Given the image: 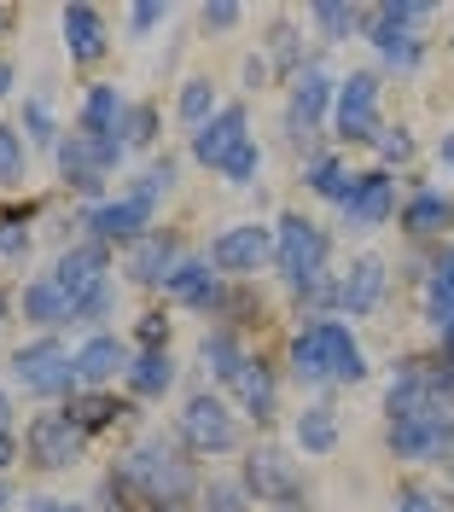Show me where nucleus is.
I'll return each instance as SVG.
<instances>
[{"instance_id":"39","label":"nucleus","mask_w":454,"mask_h":512,"mask_svg":"<svg viewBox=\"0 0 454 512\" xmlns=\"http://www.w3.org/2000/svg\"><path fill=\"white\" fill-rule=\"evenodd\" d=\"M390 512H449V501L414 483V489H402V495H396V507H390Z\"/></svg>"},{"instance_id":"10","label":"nucleus","mask_w":454,"mask_h":512,"mask_svg":"<svg viewBox=\"0 0 454 512\" xmlns=\"http://www.w3.org/2000/svg\"><path fill=\"white\" fill-rule=\"evenodd\" d=\"M268 256H274V227H262V222H239L210 239V262L222 274H257Z\"/></svg>"},{"instance_id":"8","label":"nucleus","mask_w":454,"mask_h":512,"mask_svg":"<svg viewBox=\"0 0 454 512\" xmlns=\"http://www.w3.org/2000/svg\"><path fill=\"white\" fill-rule=\"evenodd\" d=\"M12 373H18V384H24V390H35V396H59V390H70V384H76V355H65V344H59V338H35V344H24V350H18Z\"/></svg>"},{"instance_id":"3","label":"nucleus","mask_w":454,"mask_h":512,"mask_svg":"<svg viewBox=\"0 0 454 512\" xmlns=\"http://www.w3.org/2000/svg\"><path fill=\"white\" fill-rule=\"evenodd\" d=\"M169 187H175V163H158L134 192L111 198V204H99L94 216H88V227H94L99 239H140V233L152 227V210H158V198Z\"/></svg>"},{"instance_id":"43","label":"nucleus","mask_w":454,"mask_h":512,"mask_svg":"<svg viewBox=\"0 0 454 512\" xmlns=\"http://www.w3.org/2000/svg\"><path fill=\"white\" fill-rule=\"evenodd\" d=\"M239 24V6H204V30H233Z\"/></svg>"},{"instance_id":"22","label":"nucleus","mask_w":454,"mask_h":512,"mask_svg":"<svg viewBox=\"0 0 454 512\" xmlns=\"http://www.w3.org/2000/svg\"><path fill=\"white\" fill-rule=\"evenodd\" d=\"M227 384H233V396H239V408H245V414L274 419V408H280V384H274V373L262 367L257 355H245V367H239Z\"/></svg>"},{"instance_id":"41","label":"nucleus","mask_w":454,"mask_h":512,"mask_svg":"<svg viewBox=\"0 0 454 512\" xmlns=\"http://www.w3.org/2000/svg\"><path fill=\"white\" fill-rule=\"evenodd\" d=\"M163 18H169V6H134V12H129V30L146 35V30H158Z\"/></svg>"},{"instance_id":"49","label":"nucleus","mask_w":454,"mask_h":512,"mask_svg":"<svg viewBox=\"0 0 454 512\" xmlns=\"http://www.w3.org/2000/svg\"><path fill=\"white\" fill-rule=\"evenodd\" d=\"M6 425H12V402L0 396V437H6Z\"/></svg>"},{"instance_id":"16","label":"nucleus","mask_w":454,"mask_h":512,"mask_svg":"<svg viewBox=\"0 0 454 512\" xmlns=\"http://www.w3.org/2000/svg\"><path fill=\"white\" fill-rule=\"evenodd\" d=\"M396 216V181H390V169H367L350 192V204H344V222L361 227V233H373V227H385Z\"/></svg>"},{"instance_id":"38","label":"nucleus","mask_w":454,"mask_h":512,"mask_svg":"<svg viewBox=\"0 0 454 512\" xmlns=\"http://www.w3.org/2000/svg\"><path fill=\"white\" fill-rule=\"evenodd\" d=\"M30 233H24V216L18 210H0V256H24Z\"/></svg>"},{"instance_id":"19","label":"nucleus","mask_w":454,"mask_h":512,"mask_svg":"<svg viewBox=\"0 0 454 512\" xmlns=\"http://www.w3.org/2000/svg\"><path fill=\"white\" fill-rule=\"evenodd\" d=\"M53 280H59L65 297L82 309L99 286H111V280H105V251H99V245H76V251H65L59 256V268H53Z\"/></svg>"},{"instance_id":"25","label":"nucleus","mask_w":454,"mask_h":512,"mask_svg":"<svg viewBox=\"0 0 454 512\" xmlns=\"http://www.w3.org/2000/svg\"><path fill=\"white\" fill-rule=\"evenodd\" d=\"M24 315L41 320V326H59V320H76V303L65 297V286L53 274H41V280L24 286Z\"/></svg>"},{"instance_id":"34","label":"nucleus","mask_w":454,"mask_h":512,"mask_svg":"<svg viewBox=\"0 0 454 512\" xmlns=\"http://www.w3.org/2000/svg\"><path fill=\"white\" fill-rule=\"evenodd\" d=\"M204 361L216 367V379H233V373L245 367V350L233 344V332H210V338H204Z\"/></svg>"},{"instance_id":"1","label":"nucleus","mask_w":454,"mask_h":512,"mask_svg":"<svg viewBox=\"0 0 454 512\" xmlns=\"http://www.w3.org/2000/svg\"><path fill=\"white\" fill-rule=\"evenodd\" d=\"M292 379L321 390V384H361L367 379V355L356 332L344 320H315L292 338Z\"/></svg>"},{"instance_id":"44","label":"nucleus","mask_w":454,"mask_h":512,"mask_svg":"<svg viewBox=\"0 0 454 512\" xmlns=\"http://www.w3.org/2000/svg\"><path fill=\"white\" fill-rule=\"evenodd\" d=\"M210 501H216L210 512H239V489H233V483H216V489H210Z\"/></svg>"},{"instance_id":"29","label":"nucleus","mask_w":454,"mask_h":512,"mask_svg":"<svg viewBox=\"0 0 454 512\" xmlns=\"http://www.w3.org/2000/svg\"><path fill=\"white\" fill-rule=\"evenodd\" d=\"M129 274L134 280H169V274H175V239H163V233L140 239L134 256H129Z\"/></svg>"},{"instance_id":"50","label":"nucleus","mask_w":454,"mask_h":512,"mask_svg":"<svg viewBox=\"0 0 454 512\" xmlns=\"http://www.w3.org/2000/svg\"><path fill=\"white\" fill-rule=\"evenodd\" d=\"M6 309H12V297H6V291H0V326H6Z\"/></svg>"},{"instance_id":"14","label":"nucleus","mask_w":454,"mask_h":512,"mask_svg":"<svg viewBox=\"0 0 454 512\" xmlns=\"http://www.w3.org/2000/svg\"><path fill=\"white\" fill-rule=\"evenodd\" d=\"M385 291H390L385 256H356V262H350V274L338 280V309H344V315H356V320H367L379 303H385Z\"/></svg>"},{"instance_id":"28","label":"nucleus","mask_w":454,"mask_h":512,"mask_svg":"<svg viewBox=\"0 0 454 512\" xmlns=\"http://www.w3.org/2000/svg\"><path fill=\"white\" fill-rule=\"evenodd\" d=\"M303 181H309V192H315V198H332V204L344 210V204H350V192H356V181H361V175H350V169H344L338 158H315L309 169H303Z\"/></svg>"},{"instance_id":"11","label":"nucleus","mask_w":454,"mask_h":512,"mask_svg":"<svg viewBox=\"0 0 454 512\" xmlns=\"http://www.w3.org/2000/svg\"><path fill=\"white\" fill-rule=\"evenodd\" d=\"M245 489L268 501V507H292L297 495H303V478H297V466L280 454V448H251V460H245Z\"/></svg>"},{"instance_id":"36","label":"nucleus","mask_w":454,"mask_h":512,"mask_svg":"<svg viewBox=\"0 0 454 512\" xmlns=\"http://www.w3.org/2000/svg\"><path fill=\"white\" fill-rule=\"evenodd\" d=\"M373 146H379V169H390V163H408L414 158V134H408V128L396 123V128H385V134H379V140H373Z\"/></svg>"},{"instance_id":"47","label":"nucleus","mask_w":454,"mask_h":512,"mask_svg":"<svg viewBox=\"0 0 454 512\" xmlns=\"http://www.w3.org/2000/svg\"><path fill=\"white\" fill-rule=\"evenodd\" d=\"M12 454H18V443H12V437H0V466H12Z\"/></svg>"},{"instance_id":"33","label":"nucleus","mask_w":454,"mask_h":512,"mask_svg":"<svg viewBox=\"0 0 454 512\" xmlns=\"http://www.w3.org/2000/svg\"><path fill=\"white\" fill-rule=\"evenodd\" d=\"M30 169V152H24V128H0V181L18 187Z\"/></svg>"},{"instance_id":"52","label":"nucleus","mask_w":454,"mask_h":512,"mask_svg":"<svg viewBox=\"0 0 454 512\" xmlns=\"http://www.w3.org/2000/svg\"><path fill=\"white\" fill-rule=\"evenodd\" d=\"M443 361H449V367H454V350H443Z\"/></svg>"},{"instance_id":"37","label":"nucleus","mask_w":454,"mask_h":512,"mask_svg":"<svg viewBox=\"0 0 454 512\" xmlns=\"http://www.w3.org/2000/svg\"><path fill=\"white\" fill-rule=\"evenodd\" d=\"M24 134H30L35 146H59V134H53V111H47L41 99H30V105H24Z\"/></svg>"},{"instance_id":"7","label":"nucleus","mask_w":454,"mask_h":512,"mask_svg":"<svg viewBox=\"0 0 454 512\" xmlns=\"http://www.w3.org/2000/svg\"><path fill=\"white\" fill-rule=\"evenodd\" d=\"M82 443H88V431L76 425L70 408H65V414L30 419V431H24V448H30V460L41 466V472H65V466H76Z\"/></svg>"},{"instance_id":"45","label":"nucleus","mask_w":454,"mask_h":512,"mask_svg":"<svg viewBox=\"0 0 454 512\" xmlns=\"http://www.w3.org/2000/svg\"><path fill=\"white\" fill-rule=\"evenodd\" d=\"M437 163H443V169H454V128L437 140Z\"/></svg>"},{"instance_id":"51","label":"nucleus","mask_w":454,"mask_h":512,"mask_svg":"<svg viewBox=\"0 0 454 512\" xmlns=\"http://www.w3.org/2000/svg\"><path fill=\"white\" fill-rule=\"evenodd\" d=\"M6 24H12V12H6V6H0V30H6Z\"/></svg>"},{"instance_id":"17","label":"nucleus","mask_w":454,"mask_h":512,"mask_svg":"<svg viewBox=\"0 0 454 512\" xmlns=\"http://www.w3.org/2000/svg\"><path fill=\"white\" fill-rule=\"evenodd\" d=\"M367 41H373V53H379L390 70H420V59H425V41L408 30V24H396L385 6L367 12Z\"/></svg>"},{"instance_id":"18","label":"nucleus","mask_w":454,"mask_h":512,"mask_svg":"<svg viewBox=\"0 0 454 512\" xmlns=\"http://www.w3.org/2000/svg\"><path fill=\"white\" fill-rule=\"evenodd\" d=\"M425 320H431L437 344L454 350V245H443L431 274H425Z\"/></svg>"},{"instance_id":"46","label":"nucleus","mask_w":454,"mask_h":512,"mask_svg":"<svg viewBox=\"0 0 454 512\" xmlns=\"http://www.w3.org/2000/svg\"><path fill=\"white\" fill-rule=\"evenodd\" d=\"M30 512H82V507H65V501H30Z\"/></svg>"},{"instance_id":"13","label":"nucleus","mask_w":454,"mask_h":512,"mask_svg":"<svg viewBox=\"0 0 454 512\" xmlns=\"http://www.w3.org/2000/svg\"><path fill=\"white\" fill-rule=\"evenodd\" d=\"M123 158V146L117 140H99V134H70V140H59V163H65V181L82 192H99V181H105V169Z\"/></svg>"},{"instance_id":"26","label":"nucleus","mask_w":454,"mask_h":512,"mask_svg":"<svg viewBox=\"0 0 454 512\" xmlns=\"http://www.w3.org/2000/svg\"><path fill=\"white\" fill-rule=\"evenodd\" d=\"M129 117V105H123V94L117 88H88V105H82V134H99V140H111L117 134V123Z\"/></svg>"},{"instance_id":"32","label":"nucleus","mask_w":454,"mask_h":512,"mask_svg":"<svg viewBox=\"0 0 454 512\" xmlns=\"http://www.w3.org/2000/svg\"><path fill=\"white\" fill-rule=\"evenodd\" d=\"M210 117H216V88H210L204 76H193V82L181 88V123H187V128H204Z\"/></svg>"},{"instance_id":"12","label":"nucleus","mask_w":454,"mask_h":512,"mask_svg":"<svg viewBox=\"0 0 454 512\" xmlns=\"http://www.w3.org/2000/svg\"><path fill=\"white\" fill-rule=\"evenodd\" d=\"M181 431H187V443L198 454H233L239 448V425H233V414H227L216 396H193L181 408Z\"/></svg>"},{"instance_id":"23","label":"nucleus","mask_w":454,"mask_h":512,"mask_svg":"<svg viewBox=\"0 0 454 512\" xmlns=\"http://www.w3.org/2000/svg\"><path fill=\"white\" fill-rule=\"evenodd\" d=\"M105 18H99L94 6H65V47L76 64H94L99 53H105Z\"/></svg>"},{"instance_id":"4","label":"nucleus","mask_w":454,"mask_h":512,"mask_svg":"<svg viewBox=\"0 0 454 512\" xmlns=\"http://www.w3.org/2000/svg\"><path fill=\"white\" fill-rule=\"evenodd\" d=\"M385 443L396 460L408 466H443L454 454V408H431V414H408V419H390Z\"/></svg>"},{"instance_id":"31","label":"nucleus","mask_w":454,"mask_h":512,"mask_svg":"<svg viewBox=\"0 0 454 512\" xmlns=\"http://www.w3.org/2000/svg\"><path fill=\"white\" fill-rule=\"evenodd\" d=\"M309 24L321 30V41H344L356 24H367V12L361 6H309Z\"/></svg>"},{"instance_id":"30","label":"nucleus","mask_w":454,"mask_h":512,"mask_svg":"<svg viewBox=\"0 0 454 512\" xmlns=\"http://www.w3.org/2000/svg\"><path fill=\"white\" fill-rule=\"evenodd\" d=\"M175 384V361H169V350H146L140 361H129V390L134 396H163Z\"/></svg>"},{"instance_id":"40","label":"nucleus","mask_w":454,"mask_h":512,"mask_svg":"<svg viewBox=\"0 0 454 512\" xmlns=\"http://www.w3.org/2000/svg\"><path fill=\"white\" fill-rule=\"evenodd\" d=\"M70 414H76V425H82V431H88V425H105V419L117 414V408H111V402H105V396H82V402H76V408H70Z\"/></svg>"},{"instance_id":"5","label":"nucleus","mask_w":454,"mask_h":512,"mask_svg":"<svg viewBox=\"0 0 454 512\" xmlns=\"http://www.w3.org/2000/svg\"><path fill=\"white\" fill-rule=\"evenodd\" d=\"M379 76L373 70H350L344 82H338V99H332V128H338V140H379L385 134V117H379Z\"/></svg>"},{"instance_id":"6","label":"nucleus","mask_w":454,"mask_h":512,"mask_svg":"<svg viewBox=\"0 0 454 512\" xmlns=\"http://www.w3.org/2000/svg\"><path fill=\"white\" fill-rule=\"evenodd\" d=\"M123 478H129L146 501H163V507H169V501H181V495L193 489V472H187V466H181L163 443H140V448H134L129 466H123Z\"/></svg>"},{"instance_id":"35","label":"nucleus","mask_w":454,"mask_h":512,"mask_svg":"<svg viewBox=\"0 0 454 512\" xmlns=\"http://www.w3.org/2000/svg\"><path fill=\"white\" fill-rule=\"evenodd\" d=\"M257 169H262V146H257V140H245V146L222 163V181H227V187H251V181H257Z\"/></svg>"},{"instance_id":"15","label":"nucleus","mask_w":454,"mask_h":512,"mask_svg":"<svg viewBox=\"0 0 454 512\" xmlns=\"http://www.w3.org/2000/svg\"><path fill=\"white\" fill-rule=\"evenodd\" d=\"M245 140H251V117H245V105H222V111L193 134V158L210 163V169H222Z\"/></svg>"},{"instance_id":"42","label":"nucleus","mask_w":454,"mask_h":512,"mask_svg":"<svg viewBox=\"0 0 454 512\" xmlns=\"http://www.w3.org/2000/svg\"><path fill=\"white\" fill-rule=\"evenodd\" d=\"M140 140H152V111H146V105L129 111V146H140Z\"/></svg>"},{"instance_id":"9","label":"nucleus","mask_w":454,"mask_h":512,"mask_svg":"<svg viewBox=\"0 0 454 512\" xmlns=\"http://www.w3.org/2000/svg\"><path fill=\"white\" fill-rule=\"evenodd\" d=\"M338 99V82L326 76V64H303L292 76V99H286V134H292L297 146L315 134V123L326 117V105Z\"/></svg>"},{"instance_id":"27","label":"nucleus","mask_w":454,"mask_h":512,"mask_svg":"<svg viewBox=\"0 0 454 512\" xmlns=\"http://www.w3.org/2000/svg\"><path fill=\"white\" fill-rule=\"evenodd\" d=\"M292 431H297V448H303V454H332V448H338V414H332L326 402L303 408Z\"/></svg>"},{"instance_id":"20","label":"nucleus","mask_w":454,"mask_h":512,"mask_svg":"<svg viewBox=\"0 0 454 512\" xmlns=\"http://www.w3.org/2000/svg\"><path fill=\"white\" fill-rule=\"evenodd\" d=\"M454 227V198L437 187H420L408 204H402V233L408 239H443Z\"/></svg>"},{"instance_id":"48","label":"nucleus","mask_w":454,"mask_h":512,"mask_svg":"<svg viewBox=\"0 0 454 512\" xmlns=\"http://www.w3.org/2000/svg\"><path fill=\"white\" fill-rule=\"evenodd\" d=\"M6 88H12V64L0 59V99H6Z\"/></svg>"},{"instance_id":"54","label":"nucleus","mask_w":454,"mask_h":512,"mask_svg":"<svg viewBox=\"0 0 454 512\" xmlns=\"http://www.w3.org/2000/svg\"><path fill=\"white\" fill-rule=\"evenodd\" d=\"M449 512H454V507H449Z\"/></svg>"},{"instance_id":"53","label":"nucleus","mask_w":454,"mask_h":512,"mask_svg":"<svg viewBox=\"0 0 454 512\" xmlns=\"http://www.w3.org/2000/svg\"><path fill=\"white\" fill-rule=\"evenodd\" d=\"M0 507H6V483H0Z\"/></svg>"},{"instance_id":"24","label":"nucleus","mask_w":454,"mask_h":512,"mask_svg":"<svg viewBox=\"0 0 454 512\" xmlns=\"http://www.w3.org/2000/svg\"><path fill=\"white\" fill-rule=\"evenodd\" d=\"M111 373H129V350L117 338H88L76 350V379L82 384H105Z\"/></svg>"},{"instance_id":"21","label":"nucleus","mask_w":454,"mask_h":512,"mask_svg":"<svg viewBox=\"0 0 454 512\" xmlns=\"http://www.w3.org/2000/svg\"><path fill=\"white\" fill-rule=\"evenodd\" d=\"M163 291L175 303H187V309H216L222 303V274H216V262H175Z\"/></svg>"},{"instance_id":"2","label":"nucleus","mask_w":454,"mask_h":512,"mask_svg":"<svg viewBox=\"0 0 454 512\" xmlns=\"http://www.w3.org/2000/svg\"><path fill=\"white\" fill-rule=\"evenodd\" d=\"M326 256H332V239H326L321 222H309V216H280L274 227V268L286 274V286L292 291H309L315 280H326Z\"/></svg>"}]
</instances>
